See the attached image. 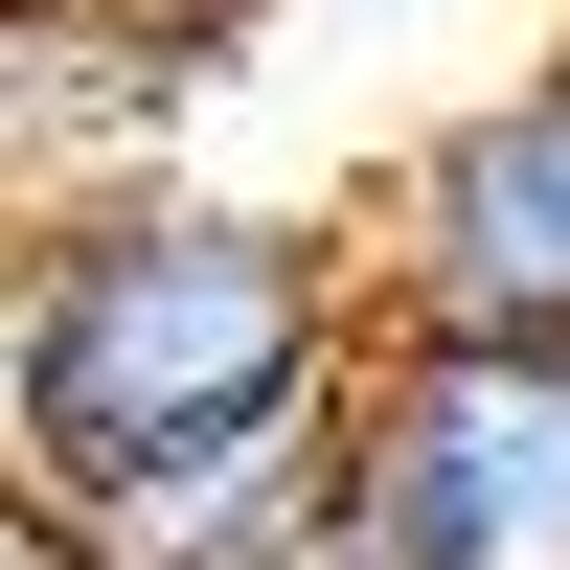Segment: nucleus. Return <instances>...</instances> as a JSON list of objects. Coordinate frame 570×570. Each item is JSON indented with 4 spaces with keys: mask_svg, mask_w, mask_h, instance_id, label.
<instances>
[{
    "mask_svg": "<svg viewBox=\"0 0 570 570\" xmlns=\"http://www.w3.org/2000/svg\"><path fill=\"white\" fill-rule=\"evenodd\" d=\"M69 23H137V46H228L252 0H69Z\"/></svg>",
    "mask_w": 570,
    "mask_h": 570,
    "instance_id": "20e7f679",
    "label": "nucleus"
},
{
    "mask_svg": "<svg viewBox=\"0 0 570 570\" xmlns=\"http://www.w3.org/2000/svg\"><path fill=\"white\" fill-rule=\"evenodd\" d=\"M0 23H23V0H0Z\"/></svg>",
    "mask_w": 570,
    "mask_h": 570,
    "instance_id": "423d86ee",
    "label": "nucleus"
},
{
    "mask_svg": "<svg viewBox=\"0 0 570 570\" xmlns=\"http://www.w3.org/2000/svg\"><path fill=\"white\" fill-rule=\"evenodd\" d=\"M365 343H570V46L502 91H456L343 228Z\"/></svg>",
    "mask_w": 570,
    "mask_h": 570,
    "instance_id": "7ed1b4c3",
    "label": "nucleus"
},
{
    "mask_svg": "<svg viewBox=\"0 0 570 570\" xmlns=\"http://www.w3.org/2000/svg\"><path fill=\"white\" fill-rule=\"evenodd\" d=\"M343 343H365L343 228L206 206V183H115V206L23 228V274H0V480L69 525V502L252 434V411H320Z\"/></svg>",
    "mask_w": 570,
    "mask_h": 570,
    "instance_id": "f257e3e1",
    "label": "nucleus"
},
{
    "mask_svg": "<svg viewBox=\"0 0 570 570\" xmlns=\"http://www.w3.org/2000/svg\"><path fill=\"white\" fill-rule=\"evenodd\" d=\"M297 570H570V343H343Z\"/></svg>",
    "mask_w": 570,
    "mask_h": 570,
    "instance_id": "f03ea898",
    "label": "nucleus"
},
{
    "mask_svg": "<svg viewBox=\"0 0 570 570\" xmlns=\"http://www.w3.org/2000/svg\"><path fill=\"white\" fill-rule=\"evenodd\" d=\"M0 570H69V525H46V502H23V480H0Z\"/></svg>",
    "mask_w": 570,
    "mask_h": 570,
    "instance_id": "39448f33",
    "label": "nucleus"
}]
</instances>
